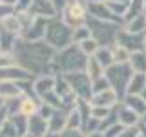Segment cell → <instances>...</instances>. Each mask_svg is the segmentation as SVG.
I'll use <instances>...</instances> for the list:
<instances>
[{
  "label": "cell",
  "instance_id": "obj_1",
  "mask_svg": "<svg viewBox=\"0 0 146 137\" xmlns=\"http://www.w3.org/2000/svg\"><path fill=\"white\" fill-rule=\"evenodd\" d=\"M27 134L33 137H44L48 134V124H46V119L40 115H31L27 121Z\"/></svg>",
  "mask_w": 146,
  "mask_h": 137
},
{
  "label": "cell",
  "instance_id": "obj_2",
  "mask_svg": "<svg viewBox=\"0 0 146 137\" xmlns=\"http://www.w3.org/2000/svg\"><path fill=\"white\" fill-rule=\"evenodd\" d=\"M38 110H40L38 104H36L33 99L26 97V99L20 102V106H18V113H22V115H26V117H31V115H35Z\"/></svg>",
  "mask_w": 146,
  "mask_h": 137
},
{
  "label": "cell",
  "instance_id": "obj_3",
  "mask_svg": "<svg viewBox=\"0 0 146 137\" xmlns=\"http://www.w3.org/2000/svg\"><path fill=\"white\" fill-rule=\"evenodd\" d=\"M51 86H53V80H51V79H48V80H40V82H36L35 88H36V91H38V93H44V91L51 90Z\"/></svg>",
  "mask_w": 146,
  "mask_h": 137
},
{
  "label": "cell",
  "instance_id": "obj_4",
  "mask_svg": "<svg viewBox=\"0 0 146 137\" xmlns=\"http://www.w3.org/2000/svg\"><path fill=\"white\" fill-rule=\"evenodd\" d=\"M60 137H82V135H79V132H77V130H68L66 134H62Z\"/></svg>",
  "mask_w": 146,
  "mask_h": 137
},
{
  "label": "cell",
  "instance_id": "obj_5",
  "mask_svg": "<svg viewBox=\"0 0 146 137\" xmlns=\"http://www.w3.org/2000/svg\"><path fill=\"white\" fill-rule=\"evenodd\" d=\"M44 137H60V134H55V132H48Z\"/></svg>",
  "mask_w": 146,
  "mask_h": 137
},
{
  "label": "cell",
  "instance_id": "obj_6",
  "mask_svg": "<svg viewBox=\"0 0 146 137\" xmlns=\"http://www.w3.org/2000/svg\"><path fill=\"white\" fill-rule=\"evenodd\" d=\"M2 102H4V99H2V97H0V108H2Z\"/></svg>",
  "mask_w": 146,
  "mask_h": 137
},
{
  "label": "cell",
  "instance_id": "obj_7",
  "mask_svg": "<svg viewBox=\"0 0 146 137\" xmlns=\"http://www.w3.org/2000/svg\"><path fill=\"white\" fill-rule=\"evenodd\" d=\"M22 137H33V135H29V134H26V135H22Z\"/></svg>",
  "mask_w": 146,
  "mask_h": 137
}]
</instances>
